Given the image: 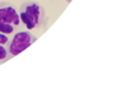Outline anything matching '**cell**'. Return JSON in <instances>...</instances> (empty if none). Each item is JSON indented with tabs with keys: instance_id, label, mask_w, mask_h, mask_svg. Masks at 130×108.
Here are the masks:
<instances>
[{
	"instance_id": "5",
	"label": "cell",
	"mask_w": 130,
	"mask_h": 108,
	"mask_svg": "<svg viewBox=\"0 0 130 108\" xmlns=\"http://www.w3.org/2000/svg\"><path fill=\"white\" fill-rule=\"evenodd\" d=\"M66 1H68V3H70V1H72V0H66Z\"/></svg>"
},
{
	"instance_id": "3",
	"label": "cell",
	"mask_w": 130,
	"mask_h": 108,
	"mask_svg": "<svg viewBox=\"0 0 130 108\" xmlns=\"http://www.w3.org/2000/svg\"><path fill=\"white\" fill-rule=\"evenodd\" d=\"M37 41V37L27 31H17L13 33V37L9 41V53L12 57H15L21 52L27 50L31 44Z\"/></svg>"
},
{
	"instance_id": "2",
	"label": "cell",
	"mask_w": 130,
	"mask_h": 108,
	"mask_svg": "<svg viewBox=\"0 0 130 108\" xmlns=\"http://www.w3.org/2000/svg\"><path fill=\"white\" fill-rule=\"evenodd\" d=\"M22 22L17 8L8 1H0V33L13 34L19 29Z\"/></svg>"
},
{
	"instance_id": "4",
	"label": "cell",
	"mask_w": 130,
	"mask_h": 108,
	"mask_svg": "<svg viewBox=\"0 0 130 108\" xmlns=\"http://www.w3.org/2000/svg\"><path fill=\"white\" fill-rule=\"evenodd\" d=\"M9 36L0 33V65L12 59L9 53Z\"/></svg>"
},
{
	"instance_id": "1",
	"label": "cell",
	"mask_w": 130,
	"mask_h": 108,
	"mask_svg": "<svg viewBox=\"0 0 130 108\" xmlns=\"http://www.w3.org/2000/svg\"><path fill=\"white\" fill-rule=\"evenodd\" d=\"M18 14L22 24H24L28 31L41 28L46 22L45 8L36 1H32V0L23 1L21 4Z\"/></svg>"
}]
</instances>
